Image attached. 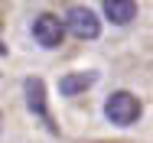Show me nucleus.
I'll list each match as a JSON object with an SVG mask.
<instances>
[{"mask_svg":"<svg viewBox=\"0 0 153 143\" xmlns=\"http://www.w3.org/2000/svg\"><path fill=\"white\" fill-rule=\"evenodd\" d=\"M143 114V104H140V98L134 94V91H111L108 98H104V117L114 124V127H134L137 120Z\"/></svg>","mask_w":153,"mask_h":143,"instance_id":"obj_1","label":"nucleus"},{"mask_svg":"<svg viewBox=\"0 0 153 143\" xmlns=\"http://www.w3.org/2000/svg\"><path fill=\"white\" fill-rule=\"evenodd\" d=\"M65 36H68V29H65V20L56 16V13H36V20H33V39L42 46V49H59L62 42H65Z\"/></svg>","mask_w":153,"mask_h":143,"instance_id":"obj_2","label":"nucleus"},{"mask_svg":"<svg viewBox=\"0 0 153 143\" xmlns=\"http://www.w3.org/2000/svg\"><path fill=\"white\" fill-rule=\"evenodd\" d=\"M65 29L72 33V36H78V39H98L101 36V20L94 16V10H88V7H68L65 10Z\"/></svg>","mask_w":153,"mask_h":143,"instance_id":"obj_3","label":"nucleus"},{"mask_svg":"<svg viewBox=\"0 0 153 143\" xmlns=\"http://www.w3.org/2000/svg\"><path fill=\"white\" fill-rule=\"evenodd\" d=\"M23 98H26V107H30L33 114L39 117L52 133H59V127H56V120L49 117V104H46V82L39 78V75H33L23 82Z\"/></svg>","mask_w":153,"mask_h":143,"instance_id":"obj_4","label":"nucleus"},{"mask_svg":"<svg viewBox=\"0 0 153 143\" xmlns=\"http://www.w3.org/2000/svg\"><path fill=\"white\" fill-rule=\"evenodd\" d=\"M101 13H104L108 23L127 26V23L137 16V3H134V0H104V3H101Z\"/></svg>","mask_w":153,"mask_h":143,"instance_id":"obj_5","label":"nucleus"},{"mask_svg":"<svg viewBox=\"0 0 153 143\" xmlns=\"http://www.w3.org/2000/svg\"><path fill=\"white\" fill-rule=\"evenodd\" d=\"M94 82H98V72H72V75H65V78L59 82V94H65V98H75V94L88 91Z\"/></svg>","mask_w":153,"mask_h":143,"instance_id":"obj_6","label":"nucleus"},{"mask_svg":"<svg viewBox=\"0 0 153 143\" xmlns=\"http://www.w3.org/2000/svg\"><path fill=\"white\" fill-rule=\"evenodd\" d=\"M0 56H7V42L3 39H0Z\"/></svg>","mask_w":153,"mask_h":143,"instance_id":"obj_7","label":"nucleus"},{"mask_svg":"<svg viewBox=\"0 0 153 143\" xmlns=\"http://www.w3.org/2000/svg\"><path fill=\"white\" fill-rule=\"evenodd\" d=\"M0 124H3V120H0Z\"/></svg>","mask_w":153,"mask_h":143,"instance_id":"obj_8","label":"nucleus"}]
</instances>
